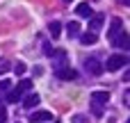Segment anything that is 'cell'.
<instances>
[{"label":"cell","mask_w":130,"mask_h":123,"mask_svg":"<svg viewBox=\"0 0 130 123\" xmlns=\"http://www.w3.org/2000/svg\"><path fill=\"white\" fill-rule=\"evenodd\" d=\"M30 89H32V80H21L14 89L7 91V103H18V100L23 98V94L30 91Z\"/></svg>","instance_id":"6da1fadb"},{"label":"cell","mask_w":130,"mask_h":123,"mask_svg":"<svg viewBox=\"0 0 130 123\" xmlns=\"http://www.w3.org/2000/svg\"><path fill=\"white\" fill-rule=\"evenodd\" d=\"M128 64V57L126 55H112L110 59H107V64L103 66L105 71H110V73H114V71H119V68H123Z\"/></svg>","instance_id":"7a4b0ae2"},{"label":"cell","mask_w":130,"mask_h":123,"mask_svg":"<svg viewBox=\"0 0 130 123\" xmlns=\"http://www.w3.org/2000/svg\"><path fill=\"white\" fill-rule=\"evenodd\" d=\"M85 68H87V73H89V75H96V78L105 71V68H103V64H101L96 57H87V59H85Z\"/></svg>","instance_id":"3957f363"},{"label":"cell","mask_w":130,"mask_h":123,"mask_svg":"<svg viewBox=\"0 0 130 123\" xmlns=\"http://www.w3.org/2000/svg\"><path fill=\"white\" fill-rule=\"evenodd\" d=\"M110 100V94L107 91H94L91 94V107H105V103Z\"/></svg>","instance_id":"277c9868"},{"label":"cell","mask_w":130,"mask_h":123,"mask_svg":"<svg viewBox=\"0 0 130 123\" xmlns=\"http://www.w3.org/2000/svg\"><path fill=\"white\" fill-rule=\"evenodd\" d=\"M121 25H123V21H121L119 16H114V18H112V23H110V32H107L110 41H112L117 34H121V32H123V30H121Z\"/></svg>","instance_id":"5b68a950"},{"label":"cell","mask_w":130,"mask_h":123,"mask_svg":"<svg viewBox=\"0 0 130 123\" xmlns=\"http://www.w3.org/2000/svg\"><path fill=\"white\" fill-rule=\"evenodd\" d=\"M57 78L59 80H75L78 78V71L71 68V66H62V68H57Z\"/></svg>","instance_id":"8992f818"},{"label":"cell","mask_w":130,"mask_h":123,"mask_svg":"<svg viewBox=\"0 0 130 123\" xmlns=\"http://www.w3.org/2000/svg\"><path fill=\"white\" fill-rule=\"evenodd\" d=\"M30 121H34V123L53 121V114H50V112H46V110H41V112H34V114H30Z\"/></svg>","instance_id":"52a82bcc"},{"label":"cell","mask_w":130,"mask_h":123,"mask_svg":"<svg viewBox=\"0 0 130 123\" xmlns=\"http://www.w3.org/2000/svg\"><path fill=\"white\" fill-rule=\"evenodd\" d=\"M103 21H105V16H103V14H96V16H89V30H91V32L96 34V32L101 30Z\"/></svg>","instance_id":"ba28073f"},{"label":"cell","mask_w":130,"mask_h":123,"mask_svg":"<svg viewBox=\"0 0 130 123\" xmlns=\"http://www.w3.org/2000/svg\"><path fill=\"white\" fill-rule=\"evenodd\" d=\"M112 46H117V48H128V32H121V34H117L112 41H110Z\"/></svg>","instance_id":"9c48e42d"},{"label":"cell","mask_w":130,"mask_h":123,"mask_svg":"<svg viewBox=\"0 0 130 123\" xmlns=\"http://www.w3.org/2000/svg\"><path fill=\"white\" fill-rule=\"evenodd\" d=\"M75 14H78L80 18H89V16H91V7H89V2H80V5L75 7Z\"/></svg>","instance_id":"30bf717a"},{"label":"cell","mask_w":130,"mask_h":123,"mask_svg":"<svg viewBox=\"0 0 130 123\" xmlns=\"http://www.w3.org/2000/svg\"><path fill=\"white\" fill-rule=\"evenodd\" d=\"M48 30H50V37L57 39V37L62 34V23H59V21H50V23H48Z\"/></svg>","instance_id":"8fae6325"},{"label":"cell","mask_w":130,"mask_h":123,"mask_svg":"<svg viewBox=\"0 0 130 123\" xmlns=\"http://www.w3.org/2000/svg\"><path fill=\"white\" fill-rule=\"evenodd\" d=\"M80 41H82L85 46H91V43L98 41V34H94V32H85V34H80Z\"/></svg>","instance_id":"7c38bea8"},{"label":"cell","mask_w":130,"mask_h":123,"mask_svg":"<svg viewBox=\"0 0 130 123\" xmlns=\"http://www.w3.org/2000/svg\"><path fill=\"white\" fill-rule=\"evenodd\" d=\"M34 105H39V96H37V94H30L27 98H23V107H25V110H32Z\"/></svg>","instance_id":"4fadbf2b"},{"label":"cell","mask_w":130,"mask_h":123,"mask_svg":"<svg viewBox=\"0 0 130 123\" xmlns=\"http://www.w3.org/2000/svg\"><path fill=\"white\" fill-rule=\"evenodd\" d=\"M66 30H69V37H73V39H75V37L80 34V30H82V27H80V23H75V21H71V23L66 25Z\"/></svg>","instance_id":"5bb4252c"},{"label":"cell","mask_w":130,"mask_h":123,"mask_svg":"<svg viewBox=\"0 0 130 123\" xmlns=\"http://www.w3.org/2000/svg\"><path fill=\"white\" fill-rule=\"evenodd\" d=\"M9 71H11V64H9V59L2 57V59H0V78H2L5 73H9Z\"/></svg>","instance_id":"9a60e30c"},{"label":"cell","mask_w":130,"mask_h":123,"mask_svg":"<svg viewBox=\"0 0 130 123\" xmlns=\"http://www.w3.org/2000/svg\"><path fill=\"white\" fill-rule=\"evenodd\" d=\"M11 68H14V71L18 73V75H23V73L27 71V64H25V62H16V64H14Z\"/></svg>","instance_id":"2e32d148"},{"label":"cell","mask_w":130,"mask_h":123,"mask_svg":"<svg viewBox=\"0 0 130 123\" xmlns=\"http://www.w3.org/2000/svg\"><path fill=\"white\" fill-rule=\"evenodd\" d=\"M43 52H46V55H55V48H53L48 41H43Z\"/></svg>","instance_id":"e0dca14e"},{"label":"cell","mask_w":130,"mask_h":123,"mask_svg":"<svg viewBox=\"0 0 130 123\" xmlns=\"http://www.w3.org/2000/svg\"><path fill=\"white\" fill-rule=\"evenodd\" d=\"M11 89V82L9 80H0V91H9Z\"/></svg>","instance_id":"ac0fdd59"},{"label":"cell","mask_w":130,"mask_h":123,"mask_svg":"<svg viewBox=\"0 0 130 123\" xmlns=\"http://www.w3.org/2000/svg\"><path fill=\"white\" fill-rule=\"evenodd\" d=\"M73 123H87V119H85L82 114H75V116H73Z\"/></svg>","instance_id":"d6986e66"},{"label":"cell","mask_w":130,"mask_h":123,"mask_svg":"<svg viewBox=\"0 0 130 123\" xmlns=\"http://www.w3.org/2000/svg\"><path fill=\"white\" fill-rule=\"evenodd\" d=\"M5 121H7V110L0 107V123H5Z\"/></svg>","instance_id":"ffe728a7"},{"label":"cell","mask_w":130,"mask_h":123,"mask_svg":"<svg viewBox=\"0 0 130 123\" xmlns=\"http://www.w3.org/2000/svg\"><path fill=\"white\" fill-rule=\"evenodd\" d=\"M123 105H130V94L128 91H123Z\"/></svg>","instance_id":"44dd1931"},{"label":"cell","mask_w":130,"mask_h":123,"mask_svg":"<svg viewBox=\"0 0 130 123\" xmlns=\"http://www.w3.org/2000/svg\"><path fill=\"white\" fill-rule=\"evenodd\" d=\"M62 2H71V0H62Z\"/></svg>","instance_id":"7402d4cb"}]
</instances>
